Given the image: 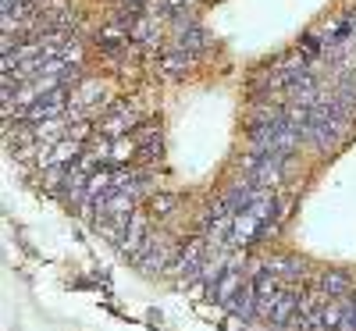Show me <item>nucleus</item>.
<instances>
[{"mask_svg": "<svg viewBox=\"0 0 356 331\" xmlns=\"http://www.w3.org/2000/svg\"><path fill=\"white\" fill-rule=\"evenodd\" d=\"M317 285H321L324 296H332V299H342V296L353 292V278L346 275V271H321Z\"/></svg>", "mask_w": 356, "mask_h": 331, "instance_id": "4", "label": "nucleus"}, {"mask_svg": "<svg viewBox=\"0 0 356 331\" xmlns=\"http://www.w3.org/2000/svg\"><path fill=\"white\" fill-rule=\"evenodd\" d=\"M296 314H300V296H296L292 289H285V292H278V303H275V310H271V324H292L296 321Z\"/></svg>", "mask_w": 356, "mask_h": 331, "instance_id": "5", "label": "nucleus"}, {"mask_svg": "<svg viewBox=\"0 0 356 331\" xmlns=\"http://www.w3.org/2000/svg\"><path fill=\"white\" fill-rule=\"evenodd\" d=\"M97 129H100V136H107V139L125 136L129 129H136V111H132L129 104H114V107H111V114L104 118V122H100Z\"/></svg>", "mask_w": 356, "mask_h": 331, "instance_id": "2", "label": "nucleus"}, {"mask_svg": "<svg viewBox=\"0 0 356 331\" xmlns=\"http://www.w3.org/2000/svg\"><path fill=\"white\" fill-rule=\"evenodd\" d=\"M267 267L278 275V282H300L303 275H307V267H303V260H296V257H278V260H267Z\"/></svg>", "mask_w": 356, "mask_h": 331, "instance_id": "6", "label": "nucleus"}, {"mask_svg": "<svg viewBox=\"0 0 356 331\" xmlns=\"http://www.w3.org/2000/svg\"><path fill=\"white\" fill-rule=\"evenodd\" d=\"M246 282H250V278H243V271H239V267H235V264H228V267L221 271V278H218V282L211 285V296H214V299H218V303L225 307V303H228V299H232L235 292H239V289H243Z\"/></svg>", "mask_w": 356, "mask_h": 331, "instance_id": "3", "label": "nucleus"}, {"mask_svg": "<svg viewBox=\"0 0 356 331\" xmlns=\"http://www.w3.org/2000/svg\"><path fill=\"white\" fill-rule=\"evenodd\" d=\"M175 207H178V200H175V196H157V200H154V210H157L161 218H168Z\"/></svg>", "mask_w": 356, "mask_h": 331, "instance_id": "7", "label": "nucleus"}, {"mask_svg": "<svg viewBox=\"0 0 356 331\" xmlns=\"http://www.w3.org/2000/svg\"><path fill=\"white\" fill-rule=\"evenodd\" d=\"M285 164H289V154H257L253 150L250 157H243V175L264 189H275L285 175Z\"/></svg>", "mask_w": 356, "mask_h": 331, "instance_id": "1", "label": "nucleus"}]
</instances>
